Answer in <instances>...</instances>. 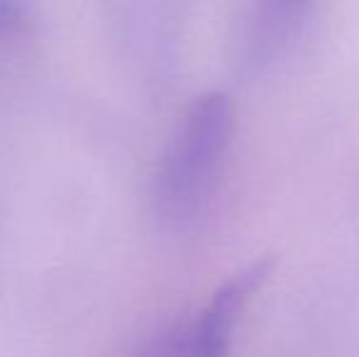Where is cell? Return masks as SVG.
Here are the masks:
<instances>
[{"label": "cell", "instance_id": "6da1fadb", "mask_svg": "<svg viewBox=\"0 0 359 357\" xmlns=\"http://www.w3.org/2000/svg\"><path fill=\"white\" fill-rule=\"evenodd\" d=\"M235 133V105L222 90L198 95L181 118L154 177V208L164 220L194 218L213 194Z\"/></svg>", "mask_w": 359, "mask_h": 357}, {"label": "cell", "instance_id": "7a4b0ae2", "mask_svg": "<svg viewBox=\"0 0 359 357\" xmlns=\"http://www.w3.org/2000/svg\"><path fill=\"white\" fill-rule=\"evenodd\" d=\"M316 5L298 0H262L242 10L232 37V59L247 76L274 69L296 49L313 25Z\"/></svg>", "mask_w": 359, "mask_h": 357}, {"label": "cell", "instance_id": "3957f363", "mask_svg": "<svg viewBox=\"0 0 359 357\" xmlns=\"http://www.w3.org/2000/svg\"><path fill=\"white\" fill-rule=\"evenodd\" d=\"M269 274V260H257V262L247 264L222 286H217L194 318H186L191 348H194L196 357H225L247 304L264 286Z\"/></svg>", "mask_w": 359, "mask_h": 357}, {"label": "cell", "instance_id": "277c9868", "mask_svg": "<svg viewBox=\"0 0 359 357\" xmlns=\"http://www.w3.org/2000/svg\"><path fill=\"white\" fill-rule=\"evenodd\" d=\"M137 357H196L189 338V323L176 321V323L161 328L149 343L140 350Z\"/></svg>", "mask_w": 359, "mask_h": 357}]
</instances>
